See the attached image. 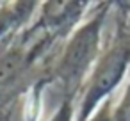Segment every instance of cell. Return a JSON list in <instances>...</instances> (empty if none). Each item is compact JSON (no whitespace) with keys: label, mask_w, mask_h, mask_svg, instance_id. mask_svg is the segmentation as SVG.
I'll return each instance as SVG.
<instances>
[{"label":"cell","mask_w":130,"mask_h":121,"mask_svg":"<svg viewBox=\"0 0 130 121\" xmlns=\"http://www.w3.org/2000/svg\"><path fill=\"white\" fill-rule=\"evenodd\" d=\"M114 2H100L93 14L68 36V41L50 73V78L62 85L64 96L75 100L82 91L102 54V32Z\"/></svg>","instance_id":"cell-1"},{"label":"cell","mask_w":130,"mask_h":121,"mask_svg":"<svg viewBox=\"0 0 130 121\" xmlns=\"http://www.w3.org/2000/svg\"><path fill=\"white\" fill-rule=\"evenodd\" d=\"M130 75V22L118 20L116 32L93 66L77 105V121H87Z\"/></svg>","instance_id":"cell-2"},{"label":"cell","mask_w":130,"mask_h":121,"mask_svg":"<svg viewBox=\"0 0 130 121\" xmlns=\"http://www.w3.org/2000/svg\"><path fill=\"white\" fill-rule=\"evenodd\" d=\"M55 41H52L45 34H38L36 41L27 43L22 39L20 43H4L0 48V107H9L13 100V93L22 84V80L30 71L32 64L41 57L45 50H48Z\"/></svg>","instance_id":"cell-3"},{"label":"cell","mask_w":130,"mask_h":121,"mask_svg":"<svg viewBox=\"0 0 130 121\" xmlns=\"http://www.w3.org/2000/svg\"><path fill=\"white\" fill-rule=\"evenodd\" d=\"M89 7V2L75 0H50L39 6V18L30 27L34 32L45 34L57 41L68 38L82 22Z\"/></svg>","instance_id":"cell-4"},{"label":"cell","mask_w":130,"mask_h":121,"mask_svg":"<svg viewBox=\"0 0 130 121\" xmlns=\"http://www.w3.org/2000/svg\"><path fill=\"white\" fill-rule=\"evenodd\" d=\"M39 2H0V43H11L23 29L27 30Z\"/></svg>","instance_id":"cell-5"},{"label":"cell","mask_w":130,"mask_h":121,"mask_svg":"<svg viewBox=\"0 0 130 121\" xmlns=\"http://www.w3.org/2000/svg\"><path fill=\"white\" fill-rule=\"evenodd\" d=\"M48 121H77V105L73 98L62 96L57 110L52 114Z\"/></svg>","instance_id":"cell-6"},{"label":"cell","mask_w":130,"mask_h":121,"mask_svg":"<svg viewBox=\"0 0 130 121\" xmlns=\"http://www.w3.org/2000/svg\"><path fill=\"white\" fill-rule=\"evenodd\" d=\"M114 121H130V75L125 93L121 94L119 101L114 105Z\"/></svg>","instance_id":"cell-7"},{"label":"cell","mask_w":130,"mask_h":121,"mask_svg":"<svg viewBox=\"0 0 130 121\" xmlns=\"http://www.w3.org/2000/svg\"><path fill=\"white\" fill-rule=\"evenodd\" d=\"M87 121H114V105L109 101H105Z\"/></svg>","instance_id":"cell-8"},{"label":"cell","mask_w":130,"mask_h":121,"mask_svg":"<svg viewBox=\"0 0 130 121\" xmlns=\"http://www.w3.org/2000/svg\"><path fill=\"white\" fill-rule=\"evenodd\" d=\"M13 116V107H0V121H11Z\"/></svg>","instance_id":"cell-9"},{"label":"cell","mask_w":130,"mask_h":121,"mask_svg":"<svg viewBox=\"0 0 130 121\" xmlns=\"http://www.w3.org/2000/svg\"><path fill=\"white\" fill-rule=\"evenodd\" d=\"M128 20H130V9H128Z\"/></svg>","instance_id":"cell-10"}]
</instances>
